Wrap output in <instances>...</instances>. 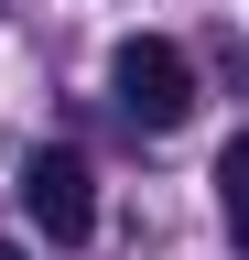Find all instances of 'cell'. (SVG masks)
Listing matches in <instances>:
<instances>
[{"instance_id":"cell-1","label":"cell","mask_w":249,"mask_h":260,"mask_svg":"<svg viewBox=\"0 0 249 260\" xmlns=\"http://www.w3.org/2000/svg\"><path fill=\"white\" fill-rule=\"evenodd\" d=\"M109 98H119L141 130H173L184 109H195V65H184L163 32H130V44L109 54Z\"/></svg>"},{"instance_id":"cell-2","label":"cell","mask_w":249,"mask_h":260,"mask_svg":"<svg viewBox=\"0 0 249 260\" xmlns=\"http://www.w3.org/2000/svg\"><path fill=\"white\" fill-rule=\"evenodd\" d=\"M22 217H33L54 249H87V228H98V174H87V152H33L22 162Z\"/></svg>"},{"instance_id":"cell-3","label":"cell","mask_w":249,"mask_h":260,"mask_svg":"<svg viewBox=\"0 0 249 260\" xmlns=\"http://www.w3.org/2000/svg\"><path fill=\"white\" fill-rule=\"evenodd\" d=\"M217 206H228V239L249 249V130H238L228 152H217Z\"/></svg>"},{"instance_id":"cell-4","label":"cell","mask_w":249,"mask_h":260,"mask_svg":"<svg viewBox=\"0 0 249 260\" xmlns=\"http://www.w3.org/2000/svg\"><path fill=\"white\" fill-rule=\"evenodd\" d=\"M0 260H22V249H11V239H0Z\"/></svg>"}]
</instances>
